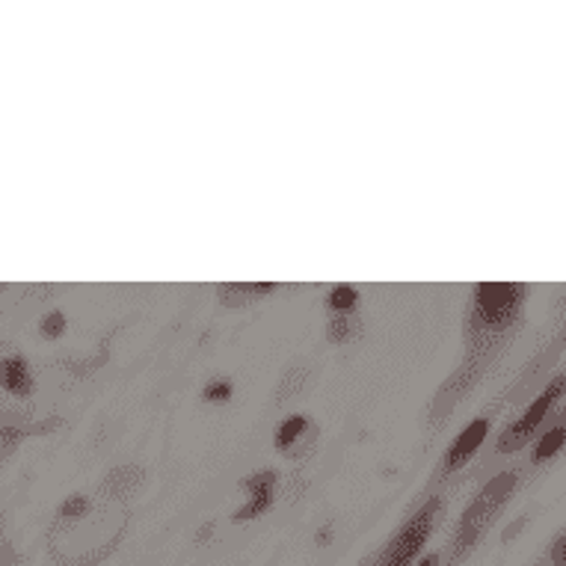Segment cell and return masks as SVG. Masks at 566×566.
Listing matches in <instances>:
<instances>
[{
    "label": "cell",
    "instance_id": "cell-1",
    "mask_svg": "<svg viewBox=\"0 0 566 566\" xmlns=\"http://www.w3.org/2000/svg\"><path fill=\"white\" fill-rule=\"evenodd\" d=\"M437 513H439V502H428L421 511L412 516V520L403 525V528L389 539V546L382 548L377 560L371 566H409L421 555V548L428 543L430 531H433V522H437Z\"/></svg>",
    "mask_w": 566,
    "mask_h": 566
},
{
    "label": "cell",
    "instance_id": "cell-2",
    "mask_svg": "<svg viewBox=\"0 0 566 566\" xmlns=\"http://www.w3.org/2000/svg\"><path fill=\"white\" fill-rule=\"evenodd\" d=\"M522 285H502V282H483L474 289L478 308H474V329L481 333H502L504 326L513 324L520 312Z\"/></svg>",
    "mask_w": 566,
    "mask_h": 566
},
{
    "label": "cell",
    "instance_id": "cell-3",
    "mask_svg": "<svg viewBox=\"0 0 566 566\" xmlns=\"http://www.w3.org/2000/svg\"><path fill=\"white\" fill-rule=\"evenodd\" d=\"M564 389H566V377H555V380L548 382V389L543 391V395H539V398L534 400L528 409H525V416H522L520 421H516V424H513V428L507 430L502 439H499V448H502V451H516V448H520L522 442L531 437V433H534V428H537L539 421H543V416L548 412V407L555 403L557 395H560Z\"/></svg>",
    "mask_w": 566,
    "mask_h": 566
},
{
    "label": "cell",
    "instance_id": "cell-4",
    "mask_svg": "<svg viewBox=\"0 0 566 566\" xmlns=\"http://www.w3.org/2000/svg\"><path fill=\"white\" fill-rule=\"evenodd\" d=\"M250 502L243 504L238 520H255L261 513L268 511L270 502H273V490H276V474L261 472L255 474V481H250Z\"/></svg>",
    "mask_w": 566,
    "mask_h": 566
},
{
    "label": "cell",
    "instance_id": "cell-5",
    "mask_svg": "<svg viewBox=\"0 0 566 566\" xmlns=\"http://www.w3.org/2000/svg\"><path fill=\"white\" fill-rule=\"evenodd\" d=\"M483 437H486V421H474L472 428L463 430V437L457 439L454 448L448 451L446 472H451V469H457L460 463H465V460H469V457L478 451V446L483 442Z\"/></svg>",
    "mask_w": 566,
    "mask_h": 566
},
{
    "label": "cell",
    "instance_id": "cell-6",
    "mask_svg": "<svg viewBox=\"0 0 566 566\" xmlns=\"http://www.w3.org/2000/svg\"><path fill=\"white\" fill-rule=\"evenodd\" d=\"M3 380L12 395H28L30 391V371L24 359H7L3 365Z\"/></svg>",
    "mask_w": 566,
    "mask_h": 566
},
{
    "label": "cell",
    "instance_id": "cell-7",
    "mask_svg": "<svg viewBox=\"0 0 566 566\" xmlns=\"http://www.w3.org/2000/svg\"><path fill=\"white\" fill-rule=\"evenodd\" d=\"M566 442V428H555V430H548L546 437H543V442L537 446V454H534V460H548L552 454H557L560 448H564Z\"/></svg>",
    "mask_w": 566,
    "mask_h": 566
},
{
    "label": "cell",
    "instance_id": "cell-8",
    "mask_svg": "<svg viewBox=\"0 0 566 566\" xmlns=\"http://www.w3.org/2000/svg\"><path fill=\"white\" fill-rule=\"evenodd\" d=\"M303 428H306V418H303V416L289 418V421H285L282 428H279L276 446H279V448H289L291 442H294V439H297L300 433H303Z\"/></svg>",
    "mask_w": 566,
    "mask_h": 566
},
{
    "label": "cell",
    "instance_id": "cell-9",
    "mask_svg": "<svg viewBox=\"0 0 566 566\" xmlns=\"http://www.w3.org/2000/svg\"><path fill=\"white\" fill-rule=\"evenodd\" d=\"M329 306H333L335 312H350V308L356 306V291H353L350 285H338V289H333V294H329Z\"/></svg>",
    "mask_w": 566,
    "mask_h": 566
},
{
    "label": "cell",
    "instance_id": "cell-10",
    "mask_svg": "<svg viewBox=\"0 0 566 566\" xmlns=\"http://www.w3.org/2000/svg\"><path fill=\"white\" fill-rule=\"evenodd\" d=\"M205 398L214 400V403H220V400L232 398V386H229V382H211V386L205 389Z\"/></svg>",
    "mask_w": 566,
    "mask_h": 566
},
{
    "label": "cell",
    "instance_id": "cell-11",
    "mask_svg": "<svg viewBox=\"0 0 566 566\" xmlns=\"http://www.w3.org/2000/svg\"><path fill=\"white\" fill-rule=\"evenodd\" d=\"M548 557H552V564L555 566H566V531L555 539V546H552Z\"/></svg>",
    "mask_w": 566,
    "mask_h": 566
},
{
    "label": "cell",
    "instance_id": "cell-12",
    "mask_svg": "<svg viewBox=\"0 0 566 566\" xmlns=\"http://www.w3.org/2000/svg\"><path fill=\"white\" fill-rule=\"evenodd\" d=\"M63 326H65L63 315H51V317H45V324H42V333L51 335V338H56V335L63 333Z\"/></svg>",
    "mask_w": 566,
    "mask_h": 566
},
{
    "label": "cell",
    "instance_id": "cell-13",
    "mask_svg": "<svg viewBox=\"0 0 566 566\" xmlns=\"http://www.w3.org/2000/svg\"><path fill=\"white\" fill-rule=\"evenodd\" d=\"M437 564H439V557L430 555V557H424V560H421V564H416V566H437Z\"/></svg>",
    "mask_w": 566,
    "mask_h": 566
}]
</instances>
